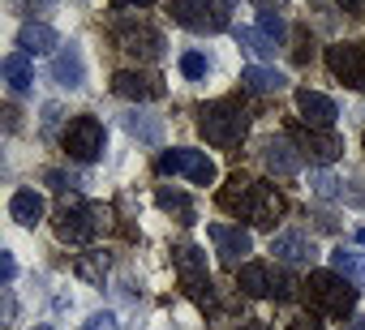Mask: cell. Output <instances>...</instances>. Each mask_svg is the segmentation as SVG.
I'll use <instances>...</instances> for the list:
<instances>
[{"instance_id":"6da1fadb","label":"cell","mask_w":365,"mask_h":330,"mask_svg":"<svg viewBox=\"0 0 365 330\" xmlns=\"http://www.w3.org/2000/svg\"><path fill=\"white\" fill-rule=\"evenodd\" d=\"M198 129H202V137H207L211 146L232 150V146H241L245 133H250V112H245L241 103H232V99H220V103L198 107Z\"/></svg>"},{"instance_id":"7a4b0ae2","label":"cell","mask_w":365,"mask_h":330,"mask_svg":"<svg viewBox=\"0 0 365 330\" xmlns=\"http://www.w3.org/2000/svg\"><path fill=\"white\" fill-rule=\"evenodd\" d=\"M309 304L318 309V313H327V317H348L352 309H356V283H348L344 275H335V270H318V275H309Z\"/></svg>"},{"instance_id":"3957f363","label":"cell","mask_w":365,"mask_h":330,"mask_svg":"<svg viewBox=\"0 0 365 330\" xmlns=\"http://www.w3.org/2000/svg\"><path fill=\"white\" fill-rule=\"evenodd\" d=\"M103 228H108V211H103V206L65 202V206L56 211V236H61L65 245H91Z\"/></svg>"},{"instance_id":"277c9868","label":"cell","mask_w":365,"mask_h":330,"mask_svg":"<svg viewBox=\"0 0 365 330\" xmlns=\"http://www.w3.org/2000/svg\"><path fill=\"white\" fill-rule=\"evenodd\" d=\"M172 18L194 35H220L228 26L224 5H215V0H172Z\"/></svg>"},{"instance_id":"5b68a950","label":"cell","mask_w":365,"mask_h":330,"mask_svg":"<svg viewBox=\"0 0 365 330\" xmlns=\"http://www.w3.org/2000/svg\"><path fill=\"white\" fill-rule=\"evenodd\" d=\"M103 142H108V133H103V124H99L95 116H78V120H69V129H65V150H69V159H78V163H95V159L103 154Z\"/></svg>"},{"instance_id":"8992f818","label":"cell","mask_w":365,"mask_h":330,"mask_svg":"<svg viewBox=\"0 0 365 330\" xmlns=\"http://www.w3.org/2000/svg\"><path fill=\"white\" fill-rule=\"evenodd\" d=\"M172 262H176L180 279H185L190 296H194L198 304H211V275H207V253H202L198 245H176Z\"/></svg>"},{"instance_id":"52a82bcc","label":"cell","mask_w":365,"mask_h":330,"mask_svg":"<svg viewBox=\"0 0 365 330\" xmlns=\"http://www.w3.org/2000/svg\"><path fill=\"white\" fill-rule=\"evenodd\" d=\"M159 172L163 176H190L194 185H211L215 181V163L202 150H163L159 154Z\"/></svg>"},{"instance_id":"ba28073f","label":"cell","mask_w":365,"mask_h":330,"mask_svg":"<svg viewBox=\"0 0 365 330\" xmlns=\"http://www.w3.org/2000/svg\"><path fill=\"white\" fill-rule=\"evenodd\" d=\"M327 65H331V73L348 90H365V48L361 43H335V48H327Z\"/></svg>"},{"instance_id":"9c48e42d","label":"cell","mask_w":365,"mask_h":330,"mask_svg":"<svg viewBox=\"0 0 365 330\" xmlns=\"http://www.w3.org/2000/svg\"><path fill=\"white\" fill-rule=\"evenodd\" d=\"M241 215H245L254 228H271V223L284 215V198H279V189H275V185H258V181H254V189H250V198H245Z\"/></svg>"},{"instance_id":"30bf717a","label":"cell","mask_w":365,"mask_h":330,"mask_svg":"<svg viewBox=\"0 0 365 330\" xmlns=\"http://www.w3.org/2000/svg\"><path fill=\"white\" fill-rule=\"evenodd\" d=\"M211 240H215V253L224 257V266H232V270H241V262L254 249L250 232L245 228H228V223H211Z\"/></svg>"},{"instance_id":"8fae6325","label":"cell","mask_w":365,"mask_h":330,"mask_svg":"<svg viewBox=\"0 0 365 330\" xmlns=\"http://www.w3.org/2000/svg\"><path fill=\"white\" fill-rule=\"evenodd\" d=\"M112 90H116L120 99H138V103L163 99V82L150 78V73H138V69H120V73L112 78Z\"/></svg>"},{"instance_id":"7c38bea8","label":"cell","mask_w":365,"mask_h":330,"mask_svg":"<svg viewBox=\"0 0 365 330\" xmlns=\"http://www.w3.org/2000/svg\"><path fill=\"white\" fill-rule=\"evenodd\" d=\"M271 253H275L284 266H314L318 245H314L305 232H279V236L271 240Z\"/></svg>"},{"instance_id":"4fadbf2b","label":"cell","mask_w":365,"mask_h":330,"mask_svg":"<svg viewBox=\"0 0 365 330\" xmlns=\"http://www.w3.org/2000/svg\"><path fill=\"white\" fill-rule=\"evenodd\" d=\"M116 39H120V48H125L129 56H138V60H159V56H163V35L150 31V26H120Z\"/></svg>"},{"instance_id":"5bb4252c","label":"cell","mask_w":365,"mask_h":330,"mask_svg":"<svg viewBox=\"0 0 365 330\" xmlns=\"http://www.w3.org/2000/svg\"><path fill=\"white\" fill-rule=\"evenodd\" d=\"M262 163H267V172L271 176H292L301 168V154H297V142L292 137H271L262 146Z\"/></svg>"},{"instance_id":"9a60e30c","label":"cell","mask_w":365,"mask_h":330,"mask_svg":"<svg viewBox=\"0 0 365 330\" xmlns=\"http://www.w3.org/2000/svg\"><path fill=\"white\" fill-rule=\"evenodd\" d=\"M297 146H301V154H309L314 163H335V159L344 154V142H339L331 129H305V133L297 137Z\"/></svg>"},{"instance_id":"2e32d148","label":"cell","mask_w":365,"mask_h":330,"mask_svg":"<svg viewBox=\"0 0 365 330\" xmlns=\"http://www.w3.org/2000/svg\"><path fill=\"white\" fill-rule=\"evenodd\" d=\"M297 107H301V116H305L309 129H331L335 116H339L335 103L327 95H318V90H297Z\"/></svg>"},{"instance_id":"e0dca14e","label":"cell","mask_w":365,"mask_h":330,"mask_svg":"<svg viewBox=\"0 0 365 330\" xmlns=\"http://www.w3.org/2000/svg\"><path fill=\"white\" fill-rule=\"evenodd\" d=\"M18 48H22L26 56H43V52H52V48H61V35H56L48 22H22Z\"/></svg>"},{"instance_id":"ac0fdd59","label":"cell","mask_w":365,"mask_h":330,"mask_svg":"<svg viewBox=\"0 0 365 330\" xmlns=\"http://www.w3.org/2000/svg\"><path fill=\"white\" fill-rule=\"evenodd\" d=\"M237 283H241L245 296H275V270L262 266V262H245L237 270Z\"/></svg>"},{"instance_id":"d6986e66","label":"cell","mask_w":365,"mask_h":330,"mask_svg":"<svg viewBox=\"0 0 365 330\" xmlns=\"http://www.w3.org/2000/svg\"><path fill=\"white\" fill-rule=\"evenodd\" d=\"M241 86H245V90H254V95H279V90H288V78H284L279 69L250 65V69L241 73Z\"/></svg>"},{"instance_id":"ffe728a7","label":"cell","mask_w":365,"mask_h":330,"mask_svg":"<svg viewBox=\"0 0 365 330\" xmlns=\"http://www.w3.org/2000/svg\"><path fill=\"white\" fill-rule=\"evenodd\" d=\"M52 78L61 82V86H82L86 82V69H82V56H78V48H61L56 56H52Z\"/></svg>"},{"instance_id":"44dd1931","label":"cell","mask_w":365,"mask_h":330,"mask_svg":"<svg viewBox=\"0 0 365 330\" xmlns=\"http://www.w3.org/2000/svg\"><path fill=\"white\" fill-rule=\"evenodd\" d=\"M43 211H48V206H43V198H39L35 189H18V193L9 198V215H14L22 228H35V223L43 219Z\"/></svg>"},{"instance_id":"7402d4cb","label":"cell","mask_w":365,"mask_h":330,"mask_svg":"<svg viewBox=\"0 0 365 330\" xmlns=\"http://www.w3.org/2000/svg\"><path fill=\"white\" fill-rule=\"evenodd\" d=\"M0 69H5V82H9L14 95H26V90H31L35 73H31V56H26V52H9Z\"/></svg>"},{"instance_id":"603a6c76","label":"cell","mask_w":365,"mask_h":330,"mask_svg":"<svg viewBox=\"0 0 365 330\" xmlns=\"http://www.w3.org/2000/svg\"><path fill=\"white\" fill-rule=\"evenodd\" d=\"M331 270L344 275L348 283L365 287V253H356V249H335V253H331Z\"/></svg>"},{"instance_id":"cb8c5ba5","label":"cell","mask_w":365,"mask_h":330,"mask_svg":"<svg viewBox=\"0 0 365 330\" xmlns=\"http://www.w3.org/2000/svg\"><path fill=\"white\" fill-rule=\"evenodd\" d=\"M232 35H237V43H241L245 52H254V56H262V60H271V56L279 52V43H275V39H267V35H262V31H254V26H237Z\"/></svg>"},{"instance_id":"d4e9b609","label":"cell","mask_w":365,"mask_h":330,"mask_svg":"<svg viewBox=\"0 0 365 330\" xmlns=\"http://www.w3.org/2000/svg\"><path fill=\"white\" fill-rule=\"evenodd\" d=\"M155 202H159V206H163L168 215H176L180 223H194V219H198L194 202H190L185 193H176V189H159V193H155Z\"/></svg>"},{"instance_id":"484cf974","label":"cell","mask_w":365,"mask_h":330,"mask_svg":"<svg viewBox=\"0 0 365 330\" xmlns=\"http://www.w3.org/2000/svg\"><path fill=\"white\" fill-rule=\"evenodd\" d=\"M250 189H254V181H250L245 172L228 176V189L220 193V206H224V211H241V206H245V198H250Z\"/></svg>"},{"instance_id":"4316f807","label":"cell","mask_w":365,"mask_h":330,"mask_svg":"<svg viewBox=\"0 0 365 330\" xmlns=\"http://www.w3.org/2000/svg\"><path fill=\"white\" fill-rule=\"evenodd\" d=\"M78 275H82L86 283H103V275H108V253H95V262L78 257Z\"/></svg>"},{"instance_id":"83f0119b","label":"cell","mask_w":365,"mask_h":330,"mask_svg":"<svg viewBox=\"0 0 365 330\" xmlns=\"http://www.w3.org/2000/svg\"><path fill=\"white\" fill-rule=\"evenodd\" d=\"M309 189H314L318 198H344V189H339V181H335L331 172H314V176H309Z\"/></svg>"},{"instance_id":"f1b7e54d","label":"cell","mask_w":365,"mask_h":330,"mask_svg":"<svg viewBox=\"0 0 365 330\" xmlns=\"http://www.w3.org/2000/svg\"><path fill=\"white\" fill-rule=\"evenodd\" d=\"M125 129H129V133H138L142 142H159V124H150V120H142L138 112H129V116H125Z\"/></svg>"},{"instance_id":"f546056e","label":"cell","mask_w":365,"mask_h":330,"mask_svg":"<svg viewBox=\"0 0 365 330\" xmlns=\"http://www.w3.org/2000/svg\"><path fill=\"white\" fill-rule=\"evenodd\" d=\"M258 31H262L267 39H275V43L288 35V26H284V18H279V14H262V18H258Z\"/></svg>"},{"instance_id":"4dcf8cb0","label":"cell","mask_w":365,"mask_h":330,"mask_svg":"<svg viewBox=\"0 0 365 330\" xmlns=\"http://www.w3.org/2000/svg\"><path fill=\"white\" fill-rule=\"evenodd\" d=\"M180 73L185 78H207V56L202 52H185L180 56Z\"/></svg>"},{"instance_id":"1f68e13d","label":"cell","mask_w":365,"mask_h":330,"mask_svg":"<svg viewBox=\"0 0 365 330\" xmlns=\"http://www.w3.org/2000/svg\"><path fill=\"white\" fill-rule=\"evenodd\" d=\"M86 330H120V326H116V317H112V313H95V317L86 321Z\"/></svg>"},{"instance_id":"d6a6232c","label":"cell","mask_w":365,"mask_h":330,"mask_svg":"<svg viewBox=\"0 0 365 330\" xmlns=\"http://www.w3.org/2000/svg\"><path fill=\"white\" fill-rule=\"evenodd\" d=\"M0 275H5V283L18 279V262H14V253H0Z\"/></svg>"},{"instance_id":"836d02e7","label":"cell","mask_w":365,"mask_h":330,"mask_svg":"<svg viewBox=\"0 0 365 330\" xmlns=\"http://www.w3.org/2000/svg\"><path fill=\"white\" fill-rule=\"evenodd\" d=\"M56 120H61V107L48 103V107H43V129H56Z\"/></svg>"},{"instance_id":"e575fe53","label":"cell","mask_w":365,"mask_h":330,"mask_svg":"<svg viewBox=\"0 0 365 330\" xmlns=\"http://www.w3.org/2000/svg\"><path fill=\"white\" fill-rule=\"evenodd\" d=\"M339 9H348V14H365V0H339Z\"/></svg>"},{"instance_id":"d590c367","label":"cell","mask_w":365,"mask_h":330,"mask_svg":"<svg viewBox=\"0 0 365 330\" xmlns=\"http://www.w3.org/2000/svg\"><path fill=\"white\" fill-rule=\"evenodd\" d=\"M254 5H258V9H262V14H275V9H279V5H284V0H254Z\"/></svg>"},{"instance_id":"8d00e7d4","label":"cell","mask_w":365,"mask_h":330,"mask_svg":"<svg viewBox=\"0 0 365 330\" xmlns=\"http://www.w3.org/2000/svg\"><path fill=\"white\" fill-rule=\"evenodd\" d=\"M288 330H318V321H309V317H301V321H292Z\"/></svg>"},{"instance_id":"74e56055","label":"cell","mask_w":365,"mask_h":330,"mask_svg":"<svg viewBox=\"0 0 365 330\" xmlns=\"http://www.w3.org/2000/svg\"><path fill=\"white\" fill-rule=\"evenodd\" d=\"M237 330H271V326H267V321H241Z\"/></svg>"},{"instance_id":"f35d334b","label":"cell","mask_w":365,"mask_h":330,"mask_svg":"<svg viewBox=\"0 0 365 330\" xmlns=\"http://www.w3.org/2000/svg\"><path fill=\"white\" fill-rule=\"evenodd\" d=\"M125 5H150V0H112V9H125Z\"/></svg>"},{"instance_id":"ab89813d","label":"cell","mask_w":365,"mask_h":330,"mask_svg":"<svg viewBox=\"0 0 365 330\" xmlns=\"http://www.w3.org/2000/svg\"><path fill=\"white\" fill-rule=\"evenodd\" d=\"M356 245H361V249H365V228H361V232H356Z\"/></svg>"},{"instance_id":"60d3db41","label":"cell","mask_w":365,"mask_h":330,"mask_svg":"<svg viewBox=\"0 0 365 330\" xmlns=\"http://www.w3.org/2000/svg\"><path fill=\"white\" fill-rule=\"evenodd\" d=\"M35 330H56V326H35Z\"/></svg>"},{"instance_id":"b9f144b4","label":"cell","mask_w":365,"mask_h":330,"mask_svg":"<svg viewBox=\"0 0 365 330\" xmlns=\"http://www.w3.org/2000/svg\"><path fill=\"white\" fill-rule=\"evenodd\" d=\"M361 330H365V321H361Z\"/></svg>"}]
</instances>
